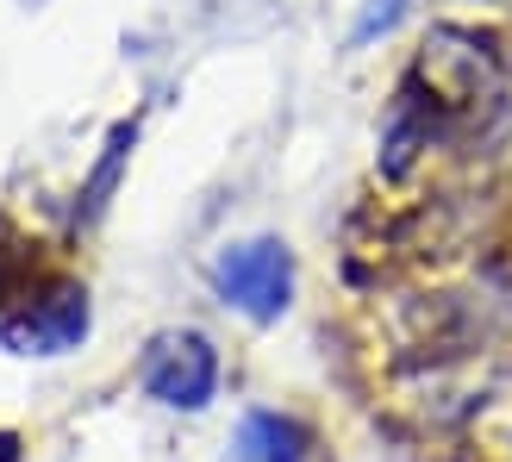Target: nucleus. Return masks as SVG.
Instances as JSON below:
<instances>
[{
	"label": "nucleus",
	"mask_w": 512,
	"mask_h": 462,
	"mask_svg": "<svg viewBox=\"0 0 512 462\" xmlns=\"http://www.w3.org/2000/svg\"><path fill=\"white\" fill-rule=\"evenodd\" d=\"M82 338H88L82 281H32L0 313V350H13V356H69Z\"/></svg>",
	"instance_id": "1"
},
{
	"label": "nucleus",
	"mask_w": 512,
	"mask_h": 462,
	"mask_svg": "<svg viewBox=\"0 0 512 462\" xmlns=\"http://www.w3.org/2000/svg\"><path fill=\"white\" fill-rule=\"evenodd\" d=\"M213 294L232 306V313L256 319V325L281 319L288 300H294V256H288V244H275V238L225 244L213 256Z\"/></svg>",
	"instance_id": "2"
},
{
	"label": "nucleus",
	"mask_w": 512,
	"mask_h": 462,
	"mask_svg": "<svg viewBox=\"0 0 512 462\" xmlns=\"http://www.w3.org/2000/svg\"><path fill=\"white\" fill-rule=\"evenodd\" d=\"M144 394L169 413H200L219 394V350L200 331H163L144 350Z\"/></svg>",
	"instance_id": "3"
},
{
	"label": "nucleus",
	"mask_w": 512,
	"mask_h": 462,
	"mask_svg": "<svg viewBox=\"0 0 512 462\" xmlns=\"http://www.w3.org/2000/svg\"><path fill=\"white\" fill-rule=\"evenodd\" d=\"M238 456L244 462H306L313 456V438L288 413H250L238 431Z\"/></svg>",
	"instance_id": "4"
},
{
	"label": "nucleus",
	"mask_w": 512,
	"mask_h": 462,
	"mask_svg": "<svg viewBox=\"0 0 512 462\" xmlns=\"http://www.w3.org/2000/svg\"><path fill=\"white\" fill-rule=\"evenodd\" d=\"M132 144H138V125H132V119H119V125H113V138H107V150H100L94 182L82 188V207H75V219H82V225H94L100 213H107V194L119 188V169H125V157H132Z\"/></svg>",
	"instance_id": "5"
},
{
	"label": "nucleus",
	"mask_w": 512,
	"mask_h": 462,
	"mask_svg": "<svg viewBox=\"0 0 512 462\" xmlns=\"http://www.w3.org/2000/svg\"><path fill=\"white\" fill-rule=\"evenodd\" d=\"M400 13H406V0H369V13L356 19L350 44H375L381 32H394V25H400Z\"/></svg>",
	"instance_id": "6"
},
{
	"label": "nucleus",
	"mask_w": 512,
	"mask_h": 462,
	"mask_svg": "<svg viewBox=\"0 0 512 462\" xmlns=\"http://www.w3.org/2000/svg\"><path fill=\"white\" fill-rule=\"evenodd\" d=\"M0 462H19V438H13V431H0Z\"/></svg>",
	"instance_id": "7"
}]
</instances>
